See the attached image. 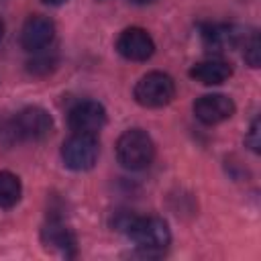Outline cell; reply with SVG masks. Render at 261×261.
Returning a JSON list of instances; mask_svg holds the SVG:
<instances>
[{
    "mask_svg": "<svg viewBox=\"0 0 261 261\" xmlns=\"http://www.w3.org/2000/svg\"><path fill=\"white\" fill-rule=\"evenodd\" d=\"M112 224L116 230L124 232L147 257L163 255L171 243L169 226L159 216H135L128 212H118Z\"/></svg>",
    "mask_w": 261,
    "mask_h": 261,
    "instance_id": "1",
    "label": "cell"
},
{
    "mask_svg": "<svg viewBox=\"0 0 261 261\" xmlns=\"http://www.w3.org/2000/svg\"><path fill=\"white\" fill-rule=\"evenodd\" d=\"M53 130L51 114L41 106L22 108L10 122L2 126V135L8 137V143L14 141H43Z\"/></svg>",
    "mask_w": 261,
    "mask_h": 261,
    "instance_id": "2",
    "label": "cell"
},
{
    "mask_svg": "<svg viewBox=\"0 0 261 261\" xmlns=\"http://www.w3.org/2000/svg\"><path fill=\"white\" fill-rule=\"evenodd\" d=\"M155 143L143 128H128L116 141V159L130 171L145 169L153 163Z\"/></svg>",
    "mask_w": 261,
    "mask_h": 261,
    "instance_id": "3",
    "label": "cell"
},
{
    "mask_svg": "<svg viewBox=\"0 0 261 261\" xmlns=\"http://www.w3.org/2000/svg\"><path fill=\"white\" fill-rule=\"evenodd\" d=\"M133 96L145 108H161V106H167L173 100L175 82L169 73L149 71L135 84Z\"/></svg>",
    "mask_w": 261,
    "mask_h": 261,
    "instance_id": "4",
    "label": "cell"
},
{
    "mask_svg": "<svg viewBox=\"0 0 261 261\" xmlns=\"http://www.w3.org/2000/svg\"><path fill=\"white\" fill-rule=\"evenodd\" d=\"M100 143L96 135H84L73 133L61 147V159L63 165L71 171H88L98 161Z\"/></svg>",
    "mask_w": 261,
    "mask_h": 261,
    "instance_id": "5",
    "label": "cell"
},
{
    "mask_svg": "<svg viewBox=\"0 0 261 261\" xmlns=\"http://www.w3.org/2000/svg\"><path fill=\"white\" fill-rule=\"evenodd\" d=\"M67 122L73 133L98 135L106 124V108L96 100H82L69 110Z\"/></svg>",
    "mask_w": 261,
    "mask_h": 261,
    "instance_id": "6",
    "label": "cell"
},
{
    "mask_svg": "<svg viewBox=\"0 0 261 261\" xmlns=\"http://www.w3.org/2000/svg\"><path fill=\"white\" fill-rule=\"evenodd\" d=\"M116 51L128 61H147L155 53V41L145 29L128 27L118 35Z\"/></svg>",
    "mask_w": 261,
    "mask_h": 261,
    "instance_id": "7",
    "label": "cell"
},
{
    "mask_svg": "<svg viewBox=\"0 0 261 261\" xmlns=\"http://www.w3.org/2000/svg\"><path fill=\"white\" fill-rule=\"evenodd\" d=\"M194 114L202 124H220L234 114V102L224 94H204L194 102Z\"/></svg>",
    "mask_w": 261,
    "mask_h": 261,
    "instance_id": "8",
    "label": "cell"
},
{
    "mask_svg": "<svg viewBox=\"0 0 261 261\" xmlns=\"http://www.w3.org/2000/svg\"><path fill=\"white\" fill-rule=\"evenodd\" d=\"M55 37V24L51 18L43 14H33L24 20L22 31H20V45L22 49L37 53L43 51Z\"/></svg>",
    "mask_w": 261,
    "mask_h": 261,
    "instance_id": "9",
    "label": "cell"
},
{
    "mask_svg": "<svg viewBox=\"0 0 261 261\" xmlns=\"http://www.w3.org/2000/svg\"><path fill=\"white\" fill-rule=\"evenodd\" d=\"M41 239L49 249H53L65 257H73L77 251V239H75L73 230L59 220H49L41 230Z\"/></svg>",
    "mask_w": 261,
    "mask_h": 261,
    "instance_id": "10",
    "label": "cell"
},
{
    "mask_svg": "<svg viewBox=\"0 0 261 261\" xmlns=\"http://www.w3.org/2000/svg\"><path fill=\"white\" fill-rule=\"evenodd\" d=\"M200 37L202 43L208 51H224L228 47L239 45L241 41V31L234 24H226V22H208L200 29Z\"/></svg>",
    "mask_w": 261,
    "mask_h": 261,
    "instance_id": "11",
    "label": "cell"
},
{
    "mask_svg": "<svg viewBox=\"0 0 261 261\" xmlns=\"http://www.w3.org/2000/svg\"><path fill=\"white\" fill-rule=\"evenodd\" d=\"M232 75V65L224 59H204L190 69V77L200 82L202 86H220Z\"/></svg>",
    "mask_w": 261,
    "mask_h": 261,
    "instance_id": "12",
    "label": "cell"
},
{
    "mask_svg": "<svg viewBox=\"0 0 261 261\" xmlns=\"http://www.w3.org/2000/svg\"><path fill=\"white\" fill-rule=\"evenodd\" d=\"M22 196L20 177L12 171H0V208H12Z\"/></svg>",
    "mask_w": 261,
    "mask_h": 261,
    "instance_id": "13",
    "label": "cell"
},
{
    "mask_svg": "<svg viewBox=\"0 0 261 261\" xmlns=\"http://www.w3.org/2000/svg\"><path fill=\"white\" fill-rule=\"evenodd\" d=\"M245 61L251 67H259L261 61V43H259V35L253 33L249 37V41H245Z\"/></svg>",
    "mask_w": 261,
    "mask_h": 261,
    "instance_id": "14",
    "label": "cell"
},
{
    "mask_svg": "<svg viewBox=\"0 0 261 261\" xmlns=\"http://www.w3.org/2000/svg\"><path fill=\"white\" fill-rule=\"evenodd\" d=\"M55 65V57H49V55H37L29 61V71L35 73V75H45L53 69Z\"/></svg>",
    "mask_w": 261,
    "mask_h": 261,
    "instance_id": "15",
    "label": "cell"
},
{
    "mask_svg": "<svg viewBox=\"0 0 261 261\" xmlns=\"http://www.w3.org/2000/svg\"><path fill=\"white\" fill-rule=\"evenodd\" d=\"M259 128H261V124H259V116H255V118H253V122H251L249 135H247V139H245V143H247V145L251 147V151H253V153H259V149H261Z\"/></svg>",
    "mask_w": 261,
    "mask_h": 261,
    "instance_id": "16",
    "label": "cell"
},
{
    "mask_svg": "<svg viewBox=\"0 0 261 261\" xmlns=\"http://www.w3.org/2000/svg\"><path fill=\"white\" fill-rule=\"evenodd\" d=\"M128 2H133V4H137V6H147V4H153L155 0H128Z\"/></svg>",
    "mask_w": 261,
    "mask_h": 261,
    "instance_id": "17",
    "label": "cell"
},
{
    "mask_svg": "<svg viewBox=\"0 0 261 261\" xmlns=\"http://www.w3.org/2000/svg\"><path fill=\"white\" fill-rule=\"evenodd\" d=\"M45 4H51V6H59V4H63V2H67V0H43Z\"/></svg>",
    "mask_w": 261,
    "mask_h": 261,
    "instance_id": "18",
    "label": "cell"
},
{
    "mask_svg": "<svg viewBox=\"0 0 261 261\" xmlns=\"http://www.w3.org/2000/svg\"><path fill=\"white\" fill-rule=\"evenodd\" d=\"M2 37H4V24H2V20H0V41H2Z\"/></svg>",
    "mask_w": 261,
    "mask_h": 261,
    "instance_id": "19",
    "label": "cell"
}]
</instances>
